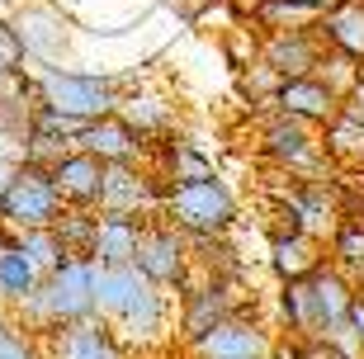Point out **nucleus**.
Segmentation results:
<instances>
[{
	"label": "nucleus",
	"instance_id": "26",
	"mask_svg": "<svg viewBox=\"0 0 364 359\" xmlns=\"http://www.w3.org/2000/svg\"><path fill=\"white\" fill-rule=\"evenodd\" d=\"M95 208H62V218L53 223L57 241H62V251L67 255H81L90 260V241H95Z\"/></svg>",
	"mask_w": 364,
	"mask_h": 359
},
{
	"label": "nucleus",
	"instance_id": "20",
	"mask_svg": "<svg viewBox=\"0 0 364 359\" xmlns=\"http://www.w3.org/2000/svg\"><path fill=\"white\" fill-rule=\"evenodd\" d=\"M317 33H322L326 48L355 57V62L364 67V0H336L331 10H322Z\"/></svg>",
	"mask_w": 364,
	"mask_h": 359
},
{
	"label": "nucleus",
	"instance_id": "8",
	"mask_svg": "<svg viewBox=\"0 0 364 359\" xmlns=\"http://www.w3.org/2000/svg\"><path fill=\"white\" fill-rule=\"evenodd\" d=\"M43 298H48L53 326H71V321L95 317V265L81 260V255H67L43 279Z\"/></svg>",
	"mask_w": 364,
	"mask_h": 359
},
{
	"label": "nucleus",
	"instance_id": "32",
	"mask_svg": "<svg viewBox=\"0 0 364 359\" xmlns=\"http://www.w3.org/2000/svg\"><path fill=\"white\" fill-rule=\"evenodd\" d=\"M14 171H19V151H0V194H5V189H10Z\"/></svg>",
	"mask_w": 364,
	"mask_h": 359
},
{
	"label": "nucleus",
	"instance_id": "1",
	"mask_svg": "<svg viewBox=\"0 0 364 359\" xmlns=\"http://www.w3.org/2000/svg\"><path fill=\"white\" fill-rule=\"evenodd\" d=\"M28 76L38 85V105L67 114V119L95 123L119 109V80L105 76V71H76V67H38L28 62Z\"/></svg>",
	"mask_w": 364,
	"mask_h": 359
},
{
	"label": "nucleus",
	"instance_id": "14",
	"mask_svg": "<svg viewBox=\"0 0 364 359\" xmlns=\"http://www.w3.org/2000/svg\"><path fill=\"white\" fill-rule=\"evenodd\" d=\"M53 175L57 194H62V208H100V180H105V166L81 151V146H71L67 156H57L48 166Z\"/></svg>",
	"mask_w": 364,
	"mask_h": 359
},
{
	"label": "nucleus",
	"instance_id": "18",
	"mask_svg": "<svg viewBox=\"0 0 364 359\" xmlns=\"http://www.w3.org/2000/svg\"><path fill=\"white\" fill-rule=\"evenodd\" d=\"M100 213V208H95ZM147 218H128V213H100L95 218V241H90V260L95 265H133L137 237H142Z\"/></svg>",
	"mask_w": 364,
	"mask_h": 359
},
{
	"label": "nucleus",
	"instance_id": "30",
	"mask_svg": "<svg viewBox=\"0 0 364 359\" xmlns=\"http://www.w3.org/2000/svg\"><path fill=\"white\" fill-rule=\"evenodd\" d=\"M24 67H28L24 43H19V33H14L10 19H0V76H19Z\"/></svg>",
	"mask_w": 364,
	"mask_h": 359
},
{
	"label": "nucleus",
	"instance_id": "24",
	"mask_svg": "<svg viewBox=\"0 0 364 359\" xmlns=\"http://www.w3.org/2000/svg\"><path fill=\"white\" fill-rule=\"evenodd\" d=\"M38 269L28 265L24 260V251H19V246H5V251H0V307H5V312H10L14 303H24L28 293L38 289Z\"/></svg>",
	"mask_w": 364,
	"mask_h": 359
},
{
	"label": "nucleus",
	"instance_id": "17",
	"mask_svg": "<svg viewBox=\"0 0 364 359\" xmlns=\"http://www.w3.org/2000/svg\"><path fill=\"white\" fill-rule=\"evenodd\" d=\"M265 260H270L274 279L289 284V279H308L312 269L326 260V246L317 237H308V232H294V227H279L270 237V251H265Z\"/></svg>",
	"mask_w": 364,
	"mask_h": 359
},
{
	"label": "nucleus",
	"instance_id": "23",
	"mask_svg": "<svg viewBox=\"0 0 364 359\" xmlns=\"http://www.w3.org/2000/svg\"><path fill=\"white\" fill-rule=\"evenodd\" d=\"M322 10L308 0H251V24L260 33H284V28H317Z\"/></svg>",
	"mask_w": 364,
	"mask_h": 359
},
{
	"label": "nucleus",
	"instance_id": "19",
	"mask_svg": "<svg viewBox=\"0 0 364 359\" xmlns=\"http://www.w3.org/2000/svg\"><path fill=\"white\" fill-rule=\"evenodd\" d=\"M142 279H147V274L137 265H95V317L114 326V321L123 317V307L133 303V293L142 289Z\"/></svg>",
	"mask_w": 364,
	"mask_h": 359
},
{
	"label": "nucleus",
	"instance_id": "2",
	"mask_svg": "<svg viewBox=\"0 0 364 359\" xmlns=\"http://www.w3.org/2000/svg\"><path fill=\"white\" fill-rule=\"evenodd\" d=\"M161 218L176 223L185 237H228L237 227V194L228 189V180H185V185H166Z\"/></svg>",
	"mask_w": 364,
	"mask_h": 359
},
{
	"label": "nucleus",
	"instance_id": "16",
	"mask_svg": "<svg viewBox=\"0 0 364 359\" xmlns=\"http://www.w3.org/2000/svg\"><path fill=\"white\" fill-rule=\"evenodd\" d=\"M81 151H90L100 166H114V161H147V137H137L119 114H105V119L85 123V133L76 137Z\"/></svg>",
	"mask_w": 364,
	"mask_h": 359
},
{
	"label": "nucleus",
	"instance_id": "7",
	"mask_svg": "<svg viewBox=\"0 0 364 359\" xmlns=\"http://www.w3.org/2000/svg\"><path fill=\"white\" fill-rule=\"evenodd\" d=\"M166 185L161 175L142 161H114L100 180V213H128V218H161Z\"/></svg>",
	"mask_w": 364,
	"mask_h": 359
},
{
	"label": "nucleus",
	"instance_id": "37",
	"mask_svg": "<svg viewBox=\"0 0 364 359\" xmlns=\"http://www.w3.org/2000/svg\"><path fill=\"white\" fill-rule=\"evenodd\" d=\"M355 223H364V218H355Z\"/></svg>",
	"mask_w": 364,
	"mask_h": 359
},
{
	"label": "nucleus",
	"instance_id": "5",
	"mask_svg": "<svg viewBox=\"0 0 364 359\" xmlns=\"http://www.w3.org/2000/svg\"><path fill=\"white\" fill-rule=\"evenodd\" d=\"M10 24L19 33V43H24L28 62H38V67H67L71 43H76V24H71V14L57 0H19Z\"/></svg>",
	"mask_w": 364,
	"mask_h": 359
},
{
	"label": "nucleus",
	"instance_id": "36",
	"mask_svg": "<svg viewBox=\"0 0 364 359\" xmlns=\"http://www.w3.org/2000/svg\"><path fill=\"white\" fill-rule=\"evenodd\" d=\"M5 321H10V312H5V307H0V326H5Z\"/></svg>",
	"mask_w": 364,
	"mask_h": 359
},
{
	"label": "nucleus",
	"instance_id": "13",
	"mask_svg": "<svg viewBox=\"0 0 364 359\" xmlns=\"http://www.w3.org/2000/svg\"><path fill=\"white\" fill-rule=\"evenodd\" d=\"M341 105H346V100H341L322 76H289V80H279V90H274V100H270L274 114H289V119L312 123V128H326V123L341 114Z\"/></svg>",
	"mask_w": 364,
	"mask_h": 359
},
{
	"label": "nucleus",
	"instance_id": "25",
	"mask_svg": "<svg viewBox=\"0 0 364 359\" xmlns=\"http://www.w3.org/2000/svg\"><path fill=\"white\" fill-rule=\"evenodd\" d=\"M331 265L346 274V279L355 284V289H364V223H336V232H331V255H326Z\"/></svg>",
	"mask_w": 364,
	"mask_h": 359
},
{
	"label": "nucleus",
	"instance_id": "34",
	"mask_svg": "<svg viewBox=\"0 0 364 359\" xmlns=\"http://www.w3.org/2000/svg\"><path fill=\"white\" fill-rule=\"evenodd\" d=\"M308 5H317V10H331V5H336V0H308Z\"/></svg>",
	"mask_w": 364,
	"mask_h": 359
},
{
	"label": "nucleus",
	"instance_id": "28",
	"mask_svg": "<svg viewBox=\"0 0 364 359\" xmlns=\"http://www.w3.org/2000/svg\"><path fill=\"white\" fill-rule=\"evenodd\" d=\"M360 62H355V57H346V53H336V48H326L322 53V62H317V71H312V76H322L326 85H331V90L341 95V100H346V95L355 90V80H360Z\"/></svg>",
	"mask_w": 364,
	"mask_h": 359
},
{
	"label": "nucleus",
	"instance_id": "11",
	"mask_svg": "<svg viewBox=\"0 0 364 359\" xmlns=\"http://www.w3.org/2000/svg\"><path fill=\"white\" fill-rule=\"evenodd\" d=\"M322 53H326V43L317 28H284V33H260L256 38V62H265L279 80L312 76Z\"/></svg>",
	"mask_w": 364,
	"mask_h": 359
},
{
	"label": "nucleus",
	"instance_id": "12",
	"mask_svg": "<svg viewBox=\"0 0 364 359\" xmlns=\"http://www.w3.org/2000/svg\"><path fill=\"white\" fill-rule=\"evenodd\" d=\"M166 326H171V293L156 289L151 279H142L133 303L123 307V317L114 321V336L123 341V350H147L166 336Z\"/></svg>",
	"mask_w": 364,
	"mask_h": 359
},
{
	"label": "nucleus",
	"instance_id": "22",
	"mask_svg": "<svg viewBox=\"0 0 364 359\" xmlns=\"http://www.w3.org/2000/svg\"><path fill=\"white\" fill-rule=\"evenodd\" d=\"M279 321H284V331L294 336V341H317V336H322L308 279H289V284H279Z\"/></svg>",
	"mask_w": 364,
	"mask_h": 359
},
{
	"label": "nucleus",
	"instance_id": "3",
	"mask_svg": "<svg viewBox=\"0 0 364 359\" xmlns=\"http://www.w3.org/2000/svg\"><path fill=\"white\" fill-rule=\"evenodd\" d=\"M260 156L274 161L289 180H322L331 171V156L322 146V128L298 123L289 114H274V109L260 123Z\"/></svg>",
	"mask_w": 364,
	"mask_h": 359
},
{
	"label": "nucleus",
	"instance_id": "15",
	"mask_svg": "<svg viewBox=\"0 0 364 359\" xmlns=\"http://www.w3.org/2000/svg\"><path fill=\"white\" fill-rule=\"evenodd\" d=\"M114 114H119L137 137H147V142L171 137V128H176V105H171V95L151 90V85H128V90H119V109H114Z\"/></svg>",
	"mask_w": 364,
	"mask_h": 359
},
{
	"label": "nucleus",
	"instance_id": "35",
	"mask_svg": "<svg viewBox=\"0 0 364 359\" xmlns=\"http://www.w3.org/2000/svg\"><path fill=\"white\" fill-rule=\"evenodd\" d=\"M10 241H14V237H10V232H5V227H0V251H5V246H10Z\"/></svg>",
	"mask_w": 364,
	"mask_h": 359
},
{
	"label": "nucleus",
	"instance_id": "4",
	"mask_svg": "<svg viewBox=\"0 0 364 359\" xmlns=\"http://www.w3.org/2000/svg\"><path fill=\"white\" fill-rule=\"evenodd\" d=\"M62 218V194H57L48 166H33V161H19L10 189L0 194V227L19 237V232H38V227H53Z\"/></svg>",
	"mask_w": 364,
	"mask_h": 359
},
{
	"label": "nucleus",
	"instance_id": "10",
	"mask_svg": "<svg viewBox=\"0 0 364 359\" xmlns=\"http://www.w3.org/2000/svg\"><path fill=\"white\" fill-rule=\"evenodd\" d=\"M38 350H43V359H128L123 341L114 336V326L100 317L53 326L48 336H38Z\"/></svg>",
	"mask_w": 364,
	"mask_h": 359
},
{
	"label": "nucleus",
	"instance_id": "6",
	"mask_svg": "<svg viewBox=\"0 0 364 359\" xmlns=\"http://www.w3.org/2000/svg\"><path fill=\"white\" fill-rule=\"evenodd\" d=\"M133 265L147 274L156 289L180 293L189 284V269H194V255H189V237L176 223L166 218H147L142 223V237H137V255Z\"/></svg>",
	"mask_w": 364,
	"mask_h": 359
},
{
	"label": "nucleus",
	"instance_id": "31",
	"mask_svg": "<svg viewBox=\"0 0 364 359\" xmlns=\"http://www.w3.org/2000/svg\"><path fill=\"white\" fill-rule=\"evenodd\" d=\"M346 321L355 326V336L364 341V289H355V298H350V312H346Z\"/></svg>",
	"mask_w": 364,
	"mask_h": 359
},
{
	"label": "nucleus",
	"instance_id": "29",
	"mask_svg": "<svg viewBox=\"0 0 364 359\" xmlns=\"http://www.w3.org/2000/svg\"><path fill=\"white\" fill-rule=\"evenodd\" d=\"M0 359H43L38 336H28L24 326L5 321V326H0Z\"/></svg>",
	"mask_w": 364,
	"mask_h": 359
},
{
	"label": "nucleus",
	"instance_id": "9",
	"mask_svg": "<svg viewBox=\"0 0 364 359\" xmlns=\"http://www.w3.org/2000/svg\"><path fill=\"white\" fill-rule=\"evenodd\" d=\"M189 350H194V359H270L274 336L260 317L246 312V317L218 321L213 331H203Z\"/></svg>",
	"mask_w": 364,
	"mask_h": 359
},
{
	"label": "nucleus",
	"instance_id": "33",
	"mask_svg": "<svg viewBox=\"0 0 364 359\" xmlns=\"http://www.w3.org/2000/svg\"><path fill=\"white\" fill-rule=\"evenodd\" d=\"M346 105H350V109H360V114H364V71H360V80H355V90L346 95Z\"/></svg>",
	"mask_w": 364,
	"mask_h": 359
},
{
	"label": "nucleus",
	"instance_id": "21",
	"mask_svg": "<svg viewBox=\"0 0 364 359\" xmlns=\"http://www.w3.org/2000/svg\"><path fill=\"white\" fill-rule=\"evenodd\" d=\"M308 289H312V307H317V326H331V321H346V312H350V298H355V284L341 274L331 260H322V265L308 274ZM322 341V336H317Z\"/></svg>",
	"mask_w": 364,
	"mask_h": 359
},
{
	"label": "nucleus",
	"instance_id": "27",
	"mask_svg": "<svg viewBox=\"0 0 364 359\" xmlns=\"http://www.w3.org/2000/svg\"><path fill=\"white\" fill-rule=\"evenodd\" d=\"M14 246L24 251V260L33 269H38V279H48L62 260H67V251H62V241H57V232L53 227H38V232H19L14 237Z\"/></svg>",
	"mask_w": 364,
	"mask_h": 359
}]
</instances>
